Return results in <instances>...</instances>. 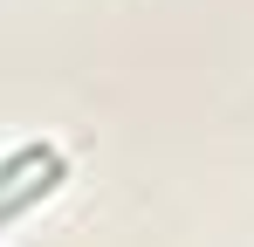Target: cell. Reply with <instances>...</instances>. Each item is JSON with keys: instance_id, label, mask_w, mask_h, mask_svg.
<instances>
[{"instance_id": "1", "label": "cell", "mask_w": 254, "mask_h": 247, "mask_svg": "<svg viewBox=\"0 0 254 247\" xmlns=\"http://www.w3.org/2000/svg\"><path fill=\"white\" fill-rule=\"evenodd\" d=\"M55 185H62V158H42V179H35L28 192H7V199H0V220H14V213H28V206L42 199V192H55Z\"/></svg>"}]
</instances>
